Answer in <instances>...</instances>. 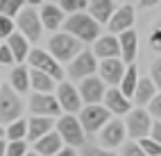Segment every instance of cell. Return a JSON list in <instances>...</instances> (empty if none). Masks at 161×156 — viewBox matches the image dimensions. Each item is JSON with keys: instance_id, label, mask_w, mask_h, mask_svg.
<instances>
[{"instance_id": "1", "label": "cell", "mask_w": 161, "mask_h": 156, "mask_svg": "<svg viewBox=\"0 0 161 156\" xmlns=\"http://www.w3.org/2000/svg\"><path fill=\"white\" fill-rule=\"evenodd\" d=\"M64 29H66V34L75 36L77 41H82V43H95V41L100 39V34H102L100 23H95L86 12L68 16L66 23H64Z\"/></svg>"}, {"instance_id": "2", "label": "cell", "mask_w": 161, "mask_h": 156, "mask_svg": "<svg viewBox=\"0 0 161 156\" xmlns=\"http://www.w3.org/2000/svg\"><path fill=\"white\" fill-rule=\"evenodd\" d=\"M84 43L82 41H77L75 36L70 34H55V36H50L48 41V50H50V57L57 61V64H68V61H73L77 55H82V50Z\"/></svg>"}, {"instance_id": "3", "label": "cell", "mask_w": 161, "mask_h": 156, "mask_svg": "<svg viewBox=\"0 0 161 156\" xmlns=\"http://www.w3.org/2000/svg\"><path fill=\"white\" fill-rule=\"evenodd\" d=\"M20 113H23V102L18 93L9 84H3L0 86V124H14L16 120H20Z\"/></svg>"}, {"instance_id": "4", "label": "cell", "mask_w": 161, "mask_h": 156, "mask_svg": "<svg viewBox=\"0 0 161 156\" xmlns=\"http://www.w3.org/2000/svg\"><path fill=\"white\" fill-rule=\"evenodd\" d=\"M57 133L61 136L64 143H68V147H84V129H82V124L80 120L75 118V116H61L57 120Z\"/></svg>"}, {"instance_id": "5", "label": "cell", "mask_w": 161, "mask_h": 156, "mask_svg": "<svg viewBox=\"0 0 161 156\" xmlns=\"http://www.w3.org/2000/svg\"><path fill=\"white\" fill-rule=\"evenodd\" d=\"M16 20H18L20 34H23L25 39L34 41V43L41 39V29H43V25H41V16H39V12H34V5H32V3H27L23 7V12L16 16Z\"/></svg>"}, {"instance_id": "6", "label": "cell", "mask_w": 161, "mask_h": 156, "mask_svg": "<svg viewBox=\"0 0 161 156\" xmlns=\"http://www.w3.org/2000/svg\"><path fill=\"white\" fill-rule=\"evenodd\" d=\"M125 129L127 133H130L132 138H138L143 140L147 138V133L152 131V120H150V113L145 109H132L130 113H127V122H125Z\"/></svg>"}, {"instance_id": "7", "label": "cell", "mask_w": 161, "mask_h": 156, "mask_svg": "<svg viewBox=\"0 0 161 156\" xmlns=\"http://www.w3.org/2000/svg\"><path fill=\"white\" fill-rule=\"evenodd\" d=\"M30 111L39 118H55L61 113V107H59V102L52 93H32Z\"/></svg>"}, {"instance_id": "8", "label": "cell", "mask_w": 161, "mask_h": 156, "mask_svg": "<svg viewBox=\"0 0 161 156\" xmlns=\"http://www.w3.org/2000/svg\"><path fill=\"white\" fill-rule=\"evenodd\" d=\"M80 124L84 131L89 133H95L100 127H104L107 122H109V111L104 107H98V104H89V107H84L80 111Z\"/></svg>"}, {"instance_id": "9", "label": "cell", "mask_w": 161, "mask_h": 156, "mask_svg": "<svg viewBox=\"0 0 161 156\" xmlns=\"http://www.w3.org/2000/svg\"><path fill=\"white\" fill-rule=\"evenodd\" d=\"M27 61L32 64L34 70L46 72V75H50L55 81H61L64 79V70H61V66L57 64V61L50 57V52H46V50H32L30 57H27Z\"/></svg>"}, {"instance_id": "10", "label": "cell", "mask_w": 161, "mask_h": 156, "mask_svg": "<svg viewBox=\"0 0 161 156\" xmlns=\"http://www.w3.org/2000/svg\"><path fill=\"white\" fill-rule=\"evenodd\" d=\"M98 70V61H95V55L93 52H82L77 55L70 64H68V77L70 79H80L84 81L86 77H93V72Z\"/></svg>"}, {"instance_id": "11", "label": "cell", "mask_w": 161, "mask_h": 156, "mask_svg": "<svg viewBox=\"0 0 161 156\" xmlns=\"http://www.w3.org/2000/svg\"><path fill=\"white\" fill-rule=\"evenodd\" d=\"M57 102L61 111H66L68 116H73V113L82 111V97H80V91L70 86L68 81H61V84L57 86Z\"/></svg>"}, {"instance_id": "12", "label": "cell", "mask_w": 161, "mask_h": 156, "mask_svg": "<svg viewBox=\"0 0 161 156\" xmlns=\"http://www.w3.org/2000/svg\"><path fill=\"white\" fill-rule=\"evenodd\" d=\"M77 91H80V97L86 102V104H98L102 97H104V81L100 79V77H86L84 81H80V86H77Z\"/></svg>"}, {"instance_id": "13", "label": "cell", "mask_w": 161, "mask_h": 156, "mask_svg": "<svg viewBox=\"0 0 161 156\" xmlns=\"http://www.w3.org/2000/svg\"><path fill=\"white\" fill-rule=\"evenodd\" d=\"M125 64L123 59H104L102 64L98 66V72H100V79L107 81V84H120L123 77H125Z\"/></svg>"}, {"instance_id": "14", "label": "cell", "mask_w": 161, "mask_h": 156, "mask_svg": "<svg viewBox=\"0 0 161 156\" xmlns=\"http://www.w3.org/2000/svg\"><path fill=\"white\" fill-rule=\"evenodd\" d=\"M134 23V5L125 3L116 9L114 18L109 20V29L114 34H123V32H130V27Z\"/></svg>"}, {"instance_id": "15", "label": "cell", "mask_w": 161, "mask_h": 156, "mask_svg": "<svg viewBox=\"0 0 161 156\" xmlns=\"http://www.w3.org/2000/svg\"><path fill=\"white\" fill-rule=\"evenodd\" d=\"M93 55L100 57L102 61L104 59H120L123 52H120V41L111 34H104L95 41V48H93Z\"/></svg>"}, {"instance_id": "16", "label": "cell", "mask_w": 161, "mask_h": 156, "mask_svg": "<svg viewBox=\"0 0 161 156\" xmlns=\"http://www.w3.org/2000/svg\"><path fill=\"white\" fill-rule=\"evenodd\" d=\"M39 16H41V25L48 27V29H57V27H61L66 23V14L59 9L57 3H43Z\"/></svg>"}, {"instance_id": "17", "label": "cell", "mask_w": 161, "mask_h": 156, "mask_svg": "<svg viewBox=\"0 0 161 156\" xmlns=\"http://www.w3.org/2000/svg\"><path fill=\"white\" fill-rule=\"evenodd\" d=\"M104 109L116 116H123V113L132 111V102L120 93V88H109L104 93Z\"/></svg>"}, {"instance_id": "18", "label": "cell", "mask_w": 161, "mask_h": 156, "mask_svg": "<svg viewBox=\"0 0 161 156\" xmlns=\"http://www.w3.org/2000/svg\"><path fill=\"white\" fill-rule=\"evenodd\" d=\"M125 133H127V129L120 120H109L100 133V140L104 143V147H118L125 140Z\"/></svg>"}, {"instance_id": "19", "label": "cell", "mask_w": 161, "mask_h": 156, "mask_svg": "<svg viewBox=\"0 0 161 156\" xmlns=\"http://www.w3.org/2000/svg\"><path fill=\"white\" fill-rule=\"evenodd\" d=\"M116 3L114 0H93V3H89V16L95 20V23H109V20L114 18L116 14Z\"/></svg>"}, {"instance_id": "20", "label": "cell", "mask_w": 161, "mask_h": 156, "mask_svg": "<svg viewBox=\"0 0 161 156\" xmlns=\"http://www.w3.org/2000/svg\"><path fill=\"white\" fill-rule=\"evenodd\" d=\"M61 149H64V140L57 131H50L48 136H43L41 140L34 143V152L39 156H57Z\"/></svg>"}, {"instance_id": "21", "label": "cell", "mask_w": 161, "mask_h": 156, "mask_svg": "<svg viewBox=\"0 0 161 156\" xmlns=\"http://www.w3.org/2000/svg\"><path fill=\"white\" fill-rule=\"evenodd\" d=\"M52 131V118H39L32 116V120H27V138L30 140H41L43 136Z\"/></svg>"}, {"instance_id": "22", "label": "cell", "mask_w": 161, "mask_h": 156, "mask_svg": "<svg viewBox=\"0 0 161 156\" xmlns=\"http://www.w3.org/2000/svg\"><path fill=\"white\" fill-rule=\"evenodd\" d=\"M120 52H123V64H134L136 59V45H138V36L134 29H130V32H123L120 34Z\"/></svg>"}, {"instance_id": "23", "label": "cell", "mask_w": 161, "mask_h": 156, "mask_svg": "<svg viewBox=\"0 0 161 156\" xmlns=\"http://www.w3.org/2000/svg\"><path fill=\"white\" fill-rule=\"evenodd\" d=\"M7 48L12 50V55H14V59L18 64L30 57V43H27V39L23 34H12L7 39Z\"/></svg>"}, {"instance_id": "24", "label": "cell", "mask_w": 161, "mask_h": 156, "mask_svg": "<svg viewBox=\"0 0 161 156\" xmlns=\"http://www.w3.org/2000/svg\"><path fill=\"white\" fill-rule=\"evenodd\" d=\"M157 95V86L152 84V79H138V86H136V93H134V102L138 104V107H143V104H150L154 100Z\"/></svg>"}, {"instance_id": "25", "label": "cell", "mask_w": 161, "mask_h": 156, "mask_svg": "<svg viewBox=\"0 0 161 156\" xmlns=\"http://www.w3.org/2000/svg\"><path fill=\"white\" fill-rule=\"evenodd\" d=\"M9 86H12L16 93H25L30 88V68L25 66H16L9 75Z\"/></svg>"}, {"instance_id": "26", "label": "cell", "mask_w": 161, "mask_h": 156, "mask_svg": "<svg viewBox=\"0 0 161 156\" xmlns=\"http://www.w3.org/2000/svg\"><path fill=\"white\" fill-rule=\"evenodd\" d=\"M30 86L36 93H50L52 88H55V79H52L50 75H46V72L32 68L30 70Z\"/></svg>"}, {"instance_id": "27", "label": "cell", "mask_w": 161, "mask_h": 156, "mask_svg": "<svg viewBox=\"0 0 161 156\" xmlns=\"http://www.w3.org/2000/svg\"><path fill=\"white\" fill-rule=\"evenodd\" d=\"M136 86H138V72H136V68H134V66H130V68L125 70L123 81H120V93H123L127 100H130V97H134Z\"/></svg>"}, {"instance_id": "28", "label": "cell", "mask_w": 161, "mask_h": 156, "mask_svg": "<svg viewBox=\"0 0 161 156\" xmlns=\"http://www.w3.org/2000/svg\"><path fill=\"white\" fill-rule=\"evenodd\" d=\"M7 138H9V143L25 140L27 138V120H16L14 124H9L7 127Z\"/></svg>"}, {"instance_id": "29", "label": "cell", "mask_w": 161, "mask_h": 156, "mask_svg": "<svg viewBox=\"0 0 161 156\" xmlns=\"http://www.w3.org/2000/svg\"><path fill=\"white\" fill-rule=\"evenodd\" d=\"M25 5L27 3H23V0H0V16H5V18L18 16Z\"/></svg>"}, {"instance_id": "30", "label": "cell", "mask_w": 161, "mask_h": 156, "mask_svg": "<svg viewBox=\"0 0 161 156\" xmlns=\"http://www.w3.org/2000/svg\"><path fill=\"white\" fill-rule=\"evenodd\" d=\"M59 9L64 14H68V16H75V14H82V12H86L89 9V3L86 0H61V3H57Z\"/></svg>"}, {"instance_id": "31", "label": "cell", "mask_w": 161, "mask_h": 156, "mask_svg": "<svg viewBox=\"0 0 161 156\" xmlns=\"http://www.w3.org/2000/svg\"><path fill=\"white\" fill-rule=\"evenodd\" d=\"M25 154H27V143L25 140L7 143V154L5 156H25Z\"/></svg>"}, {"instance_id": "32", "label": "cell", "mask_w": 161, "mask_h": 156, "mask_svg": "<svg viewBox=\"0 0 161 156\" xmlns=\"http://www.w3.org/2000/svg\"><path fill=\"white\" fill-rule=\"evenodd\" d=\"M141 149L145 152V156H161V145L154 143L152 138H143L141 140Z\"/></svg>"}, {"instance_id": "33", "label": "cell", "mask_w": 161, "mask_h": 156, "mask_svg": "<svg viewBox=\"0 0 161 156\" xmlns=\"http://www.w3.org/2000/svg\"><path fill=\"white\" fill-rule=\"evenodd\" d=\"M80 156H116V154L109 152V149H100V147H95V145H84L80 149Z\"/></svg>"}, {"instance_id": "34", "label": "cell", "mask_w": 161, "mask_h": 156, "mask_svg": "<svg viewBox=\"0 0 161 156\" xmlns=\"http://www.w3.org/2000/svg\"><path fill=\"white\" fill-rule=\"evenodd\" d=\"M150 79H152V84L161 93V59H154L152 61V66H150Z\"/></svg>"}, {"instance_id": "35", "label": "cell", "mask_w": 161, "mask_h": 156, "mask_svg": "<svg viewBox=\"0 0 161 156\" xmlns=\"http://www.w3.org/2000/svg\"><path fill=\"white\" fill-rule=\"evenodd\" d=\"M150 48L154 52H161V20L152 27V34H150Z\"/></svg>"}, {"instance_id": "36", "label": "cell", "mask_w": 161, "mask_h": 156, "mask_svg": "<svg viewBox=\"0 0 161 156\" xmlns=\"http://www.w3.org/2000/svg\"><path fill=\"white\" fill-rule=\"evenodd\" d=\"M14 34V20L0 16V39H9Z\"/></svg>"}, {"instance_id": "37", "label": "cell", "mask_w": 161, "mask_h": 156, "mask_svg": "<svg viewBox=\"0 0 161 156\" xmlns=\"http://www.w3.org/2000/svg\"><path fill=\"white\" fill-rule=\"evenodd\" d=\"M147 113H150V116H154L157 120H161V93H159V95H154V100L150 102Z\"/></svg>"}, {"instance_id": "38", "label": "cell", "mask_w": 161, "mask_h": 156, "mask_svg": "<svg viewBox=\"0 0 161 156\" xmlns=\"http://www.w3.org/2000/svg\"><path fill=\"white\" fill-rule=\"evenodd\" d=\"M14 61H16V59H14V55H12V50L7 48V43L0 45V64H3V66H12Z\"/></svg>"}, {"instance_id": "39", "label": "cell", "mask_w": 161, "mask_h": 156, "mask_svg": "<svg viewBox=\"0 0 161 156\" xmlns=\"http://www.w3.org/2000/svg\"><path fill=\"white\" fill-rule=\"evenodd\" d=\"M123 156H145V152L141 149V145L136 143H127L123 147Z\"/></svg>"}, {"instance_id": "40", "label": "cell", "mask_w": 161, "mask_h": 156, "mask_svg": "<svg viewBox=\"0 0 161 156\" xmlns=\"http://www.w3.org/2000/svg\"><path fill=\"white\" fill-rule=\"evenodd\" d=\"M150 138H152L154 143H159L161 145V122L157 120V122H152V131H150Z\"/></svg>"}, {"instance_id": "41", "label": "cell", "mask_w": 161, "mask_h": 156, "mask_svg": "<svg viewBox=\"0 0 161 156\" xmlns=\"http://www.w3.org/2000/svg\"><path fill=\"white\" fill-rule=\"evenodd\" d=\"M57 156H80V154H77V152H75L73 147H64V149H61V152H59Z\"/></svg>"}, {"instance_id": "42", "label": "cell", "mask_w": 161, "mask_h": 156, "mask_svg": "<svg viewBox=\"0 0 161 156\" xmlns=\"http://www.w3.org/2000/svg\"><path fill=\"white\" fill-rule=\"evenodd\" d=\"M5 154H7V143L0 140V156H5Z\"/></svg>"}, {"instance_id": "43", "label": "cell", "mask_w": 161, "mask_h": 156, "mask_svg": "<svg viewBox=\"0 0 161 156\" xmlns=\"http://www.w3.org/2000/svg\"><path fill=\"white\" fill-rule=\"evenodd\" d=\"M5 136H7V129H3V127H0V140H3Z\"/></svg>"}, {"instance_id": "44", "label": "cell", "mask_w": 161, "mask_h": 156, "mask_svg": "<svg viewBox=\"0 0 161 156\" xmlns=\"http://www.w3.org/2000/svg\"><path fill=\"white\" fill-rule=\"evenodd\" d=\"M25 156H39V154H36V152H34V154H32V152H30V154H25Z\"/></svg>"}, {"instance_id": "45", "label": "cell", "mask_w": 161, "mask_h": 156, "mask_svg": "<svg viewBox=\"0 0 161 156\" xmlns=\"http://www.w3.org/2000/svg\"><path fill=\"white\" fill-rule=\"evenodd\" d=\"M0 86H3V84H0Z\"/></svg>"}]
</instances>
